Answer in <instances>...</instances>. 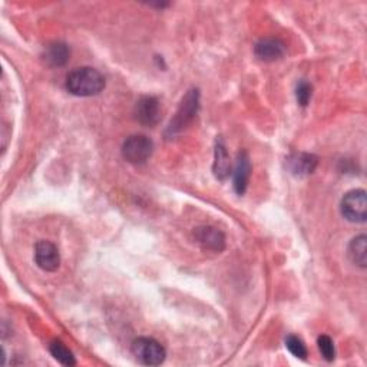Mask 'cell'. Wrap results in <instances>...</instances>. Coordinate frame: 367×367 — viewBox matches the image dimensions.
Returning <instances> with one entry per match:
<instances>
[{"instance_id":"5b68a950","label":"cell","mask_w":367,"mask_h":367,"mask_svg":"<svg viewBox=\"0 0 367 367\" xmlns=\"http://www.w3.org/2000/svg\"><path fill=\"white\" fill-rule=\"evenodd\" d=\"M341 214L350 222L361 224L367 218V197L364 190H353L341 199Z\"/></svg>"},{"instance_id":"7a4b0ae2","label":"cell","mask_w":367,"mask_h":367,"mask_svg":"<svg viewBox=\"0 0 367 367\" xmlns=\"http://www.w3.org/2000/svg\"><path fill=\"white\" fill-rule=\"evenodd\" d=\"M198 109H199V91L191 89L181 100V105L167 129V135L172 136L186 129L197 116Z\"/></svg>"},{"instance_id":"3957f363","label":"cell","mask_w":367,"mask_h":367,"mask_svg":"<svg viewBox=\"0 0 367 367\" xmlns=\"http://www.w3.org/2000/svg\"><path fill=\"white\" fill-rule=\"evenodd\" d=\"M132 355L145 366H159L164 363L167 352L162 346L151 337H139L132 343Z\"/></svg>"},{"instance_id":"ba28073f","label":"cell","mask_w":367,"mask_h":367,"mask_svg":"<svg viewBox=\"0 0 367 367\" xmlns=\"http://www.w3.org/2000/svg\"><path fill=\"white\" fill-rule=\"evenodd\" d=\"M194 235L199 246L206 250L221 253L224 249H226V235L215 227L210 226L198 227L195 229Z\"/></svg>"},{"instance_id":"e0dca14e","label":"cell","mask_w":367,"mask_h":367,"mask_svg":"<svg viewBox=\"0 0 367 367\" xmlns=\"http://www.w3.org/2000/svg\"><path fill=\"white\" fill-rule=\"evenodd\" d=\"M319 350L323 355V357L328 361H333L336 357V350H334V343L329 336H320L317 340Z\"/></svg>"},{"instance_id":"9a60e30c","label":"cell","mask_w":367,"mask_h":367,"mask_svg":"<svg viewBox=\"0 0 367 367\" xmlns=\"http://www.w3.org/2000/svg\"><path fill=\"white\" fill-rule=\"evenodd\" d=\"M49 350H51V355L64 366H75L76 364V360H75V356L72 355V352L66 348V346L59 341V340H53L49 346Z\"/></svg>"},{"instance_id":"8fae6325","label":"cell","mask_w":367,"mask_h":367,"mask_svg":"<svg viewBox=\"0 0 367 367\" xmlns=\"http://www.w3.org/2000/svg\"><path fill=\"white\" fill-rule=\"evenodd\" d=\"M251 175V162L247 152L238 154L237 164L234 170V190L238 195H244L247 191L249 181Z\"/></svg>"},{"instance_id":"8992f818","label":"cell","mask_w":367,"mask_h":367,"mask_svg":"<svg viewBox=\"0 0 367 367\" xmlns=\"http://www.w3.org/2000/svg\"><path fill=\"white\" fill-rule=\"evenodd\" d=\"M135 118L139 124L155 127L161 119V105L155 96L141 98L135 105Z\"/></svg>"},{"instance_id":"9c48e42d","label":"cell","mask_w":367,"mask_h":367,"mask_svg":"<svg viewBox=\"0 0 367 367\" xmlns=\"http://www.w3.org/2000/svg\"><path fill=\"white\" fill-rule=\"evenodd\" d=\"M256 56L262 62H274L285 53V45L277 37H264L254 48Z\"/></svg>"},{"instance_id":"5bb4252c","label":"cell","mask_w":367,"mask_h":367,"mask_svg":"<svg viewBox=\"0 0 367 367\" xmlns=\"http://www.w3.org/2000/svg\"><path fill=\"white\" fill-rule=\"evenodd\" d=\"M366 244L367 238L364 234L356 237L352 240L350 246H349V257L352 262H355L356 266L364 269L367 264V254H366Z\"/></svg>"},{"instance_id":"30bf717a","label":"cell","mask_w":367,"mask_h":367,"mask_svg":"<svg viewBox=\"0 0 367 367\" xmlns=\"http://www.w3.org/2000/svg\"><path fill=\"white\" fill-rule=\"evenodd\" d=\"M319 164V158L313 154H293L287 159V167L296 177H305L314 172Z\"/></svg>"},{"instance_id":"4fadbf2b","label":"cell","mask_w":367,"mask_h":367,"mask_svg":"<svg viewBox=\"0 0 367 367\" xmlns=\"http://www.w3.org/2000/svg\"><path fill=\"white\" fill-rule=\"evenodd\" d=\"M69 56H71V51L62 42H53V44L48 45L45 48L44 55H42L45 64L52 66V68H56V66L59 68V66L66 65V62L69 60Z\"/></svg>"},{"instance_id":"2e32d148","label":"cell","mask_w":367,"mask_h":367,"mask_svg":"<svg viewBox=\"0 0 367 367\" xmlns=\"http://www.w3.org/2000/svg\"><path fill=\"white\" fill-rule=\"evenodd\" d=\"M285 348H287L289 352L297 359L305 360V357H307V348H305V344L303 343V340L297 336L292 334L285 339Z\"/></svg>"},{"instance_id":"6da1fadb","label":"cell","mask_w":367,"mask_h":367,"mask_svg":"<svg viewBox=\"0 0 367 367\" xmlns=\"http://www.w3.org/2000/svg\"><path fill=\"white\" fill-rule=\"evenodd\" d=\"M105 88V78L93 68L84 66L72 71L66 78V89L75 96H95Z\"/></svg>"},{"instance_id":"ac0fdd59","label":"cell","mask_w":367,"mask_h":367,"mask_svg":"<svg viewBox=\"0 0 367 367\" xmlns=\"http://www.w3.org/2000/svg\"><path fill=\"white\" fill-rule=\"evenodd\" d=\"M312 95H313V87L309 82H305V80H300L296 88V98L298 104L301 107H307L312 99Z\"/></svg>"},{"instance_id":"277c9868","label":"cell","mask_w":367,"mask_h":367,"mask_svg":"<svg viewBox=\"0 0 367 367\" xmlns=\"http://www.w3.org/2000/svg\"><path fill=\"white\" fill-rule=\"evenodd\" d=\"M152 151V141L144 135H132L124 142V145H122V155H124L128 162L135 165L145 164L151 158Z\"/></svg>"},{"instance_id":"7c38bea8","label":"cell","mask_w":367,"mask_h":367,"mask_svg":"<svg viewBox=\"0 0 367 367\" xmlns=\"http://www.w3.org/2000/svg\"><path fill=\"white\" fill-rule=\"evenodd\" d=\"M213 171H214L215 178L220 181H226L230 175V171H231L230 156H229L226 145H224V142L221 139H218L217 144H215Z\"/></svg>"},{"instance_id":"52a82bcc","label":"cell","mask_w":367,"mask_h":367,"mask_svg":"<svg viewBox=\"0 0 367 367\" xmlns=\"http://www.w3.org/2000/svg\"><path fill=\"white\" fill-rule=\"evenodd\" d=\"M35 261L44 271H56L60 266V254L55 244L49 241H39L35 247Z\"/></svg>"}]
</instances>
